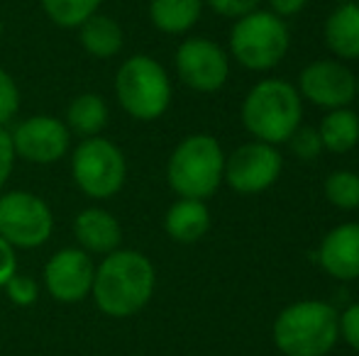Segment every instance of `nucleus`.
<instances>
[{
    "mask_svg": "<svg viewBox=\"0 0 359 356\" xmlns=\"http://www.w3.org/2000/svg\"><path fill=\"white\" fill-rule=\"evenodd\" d=\"M154 288V264L137 249H115L95 266L90 298L103 315L125 320L144 310Z\"/></svg>",
    "mask_w": 359,
    "mask_h": 356,
    "instance_id": "obj_1",
    "label": "nucleus"
},
{
    "mask_svg": "<svg viewBox=\"0 0 359 356\" xmlns=\"http://www.w3.org/2000/svg\"><path fill=\"white\" fill-rule=\"evenodd\" d=\"M271 334L286 356H325L340 339V313L323 300H298L276 315Z\"/></svg>",
    "mask_w": 359,
    "mask_h": 356,
    "instance_id": "obj_2",
    "label": "nucleus"
},
{
    "mask_svg": "<svg viewBox=\"0 0 359 356\" xmlns=\"http://www.w3.org/2000/svg\"><path fill=\"white\" fill-rule=\"evenodd\" d=\"M303 98L296 86L281 78L259 81L247 93L242 103V124L257 139L266 144L288 142L291 134L301 127Z\"/></svg>",
    "mask_w": 359,
    "mask_h": 356,
    "instance_id": "obj_3",
    "label": "nucleus"
},
{
    "mask_svg": "<svg viewBox=\"0 0 359 356\" xmlns=\"http://www.w3.org/2000/svg\"><path fill=\"white\" fill-rule=\"evenodd\" d=\"M225 178V152L213 134H189L166 164V180L179 198L205 200Z\"/></svg>",
    "mask_w": 359,
    "mask_h": 356,
    "instance_id": "obj_4",
    "label": "nucleus"
},
{
    "mask_svg": "<svg viewBox=\"0 0 359 356\" xmlns=\"http://www.w3.org/2000/svg\"><path fill=\"white\" fill-rule=\"evenodd\" d=\"M115 98L130 118L140 122L159 120L171 105V81L166 69L147 54H135L115 73Z\"/></svg>",
    "mask_w": 359,
    "mask_h": 356,
    "instance_id": "obj_5",
    "label": "nucleus"
},
{
    "mask_svg": "<svg viewBox=\"0 0 359 356\" xmlns=\"http://www.w3.org/2000/svg\"><path fill=\"white\" fill-rule=\"evenodd\" d=\"M291 34L284 17L271 10H255L232 24L230 52L250 71H269L286 57Z\"/></svg>",
    "mask_w": 359,
    "mask_h": 356,
    "instance_id": "obj_6",
    "label": "nucleus"
},
{
    "mask_svg": "<svg viewBox=\"0 0 359 356\" xmlns=\"http://www.w3.org/2000/svg\"><path fill=\"white\" fill-rule=\"evenodd\" d=\"M72 178L76 188L93 200H108L123 190L128 162L123 149L105 137H88L72 154Z\"/></svg>",
    "mask_w": 359,
    "mask_h": 356,
    "instance_id": "obj_7",
    "label": "nucleus"
},
{
    "mask_svg": "<svg viewBox=\"0 0 359 356\" xmlns=\"http://www.w3.org/2000/svg\"><path fill=\"white\" fill-rule=\"evenodd\" d=\"M54 232V215L39 195L8 190L0 195V237L15 249H37Z\"/></svg>",
    "mask_w": 359,
    "mask_h": 356,
    "instance_id": "obj_8",
    "label": "nucleus"
},
{
    "mask_svg": "<svg viewBox=\"0 0 359 356\" xmlns=\"http://www.w3.org/2000/svg\"><path fill=\"white\" fill-rule=\"evenodd\" d=\"M284 159L274 144L250 142L237 147L225 159V178L227 185L237 193H262L279 180Z\"/></svg>",
    "mask_w": 359,
    "mask_h": 356,
    "instance_id": "obj_9",
    "label": "nucleus"
},
{
    "mask_svg": "<svg viewBox=\"0 0 359 356\" xmlns=\"http://www.w3.org/2000/svg\"><path fill=\"white\" fill-rule=\"evenodd\" d=\"M176 73L184 86L198 93H215L227 83L230 62L220 44L205 37H191L176 49Z\"/></svg>",
    "mask_w": 359,
    "mask_h": 356,
    "instance_id": "obj_10",
    "label": "nucleus"
},
{
    "mask_svg": "<svg viewBox=\"0 0 359 356\" xmlns=\"http://www.w3.org/2000/svg\"><path fill=\"white\" fill-rule=\"evenodd\" d=\"M10 139H13L15 157L39 166L62 162L72 147V132L54 115H32L22 120L10 132Z\"/></svg>",
    "mask_w": 359,
    "mask_h": 356,
    "instance_id": "obj_11",
    "label": "nucleus"
},
{
    "mask_svg": "<svg viewBox=\"0 0 359 356\" xmlns=\"http://www.w3.org/2000/svg\"><path fill=\"white\" fill-rule=\"evenodd\" d=\"M296 90L318 108H350L357 95V76L340 59H318L301 71Z\"/></svg>",
    "mask_w": 359,
    "mask_h": 356,
    "instance_id": "obj_12",
    "label": "nucleus"
},
{
    "mask_svg": "<svg viewBox=\"0 0 359 356\" xmlns=\"http://www.w3.org/2000/svg\"><path fill=\"white\" fill-rule=\"evenodd\" d=\"M95 264L81 247H67L52 254L44 266V288L57 303L74 305L90 295Z\"/></svg>",
    "mask_w": 359,
    "mask_h": 356,
    "instance_id": "obj_13",
    "label": "nucleus"
},
{
    "mask_svg": "<svg viewBox=\"0 0 359 356\" xmlns=\"http://www.w3.org/2000/svg\"><path fill=\"white\" fill-rule=\"evenodd\" d=\"M320 266L337 280L359 278V222L337 225L318 249Z\"/></svg>",
    "mask_w": 359,
    "mask_h": 356,
    "instance_id": "obj_14",
    "label": "nucleus"
},
{
    "mask_svg": "<svg viewBox=\"0 0 359 356\" xmlns=\"http://www.w3.org/2000/svg\"><path fill=\"white\" fill-rule=\"evenodd\" d=\"M74 237L86 254H105L120 249L123 227L118 218L103 208H86L74 218Z\"/></svg>",
    "mask_w": 359,
    "mask_h": 356,
    "instance_id": "obj_15",
    "label": "nucleus"
},
{
    "mask_svg": "<svg viewBox=\"0 0 359 356\" xmlns=\"http://www.w3.org/2000/svg\"><path fill=\"white\" fill-rule=\"evenodd\" d=\"M164 229L174 242L194 244L210 229V210L205 200L179 198L164 215Z\"/></svg>",
    "mask_w": 359,
    "mask_h": 356,
    "instance_id": "obj_16",
    "label": "nucleus"
},
{
    "mask_svg": "<svg viewBox=\"0 0 359 356\" xmlns=\"http://www.w3.org/2000/svg\"><path fill=\"white\" fill-rule=\"evenodd\" d=\"M325 44L340 62L359 59V5L345 3L337 5L325 20L323 29Z\"/></svg>",
    "mask_w": 359,
    "mask_h": 356,
    "instance_id": "obj_17",
    "label": "nucleus"
},
{
    "mask_svg": "<svg viewBox=\"0 0 359 356\" xmlns=\"http://www.w3.org/2000/svg\"><path fill=\"white\" fill-rule=\"evenodd\" d=\"M79 42L86 49V54L95 59H113L120 54L125 44V32L118 24V20L110 15L95 13L79 27Z\"/></svg>",
    "mask_w": 359,
    "mask_h": 356,
    "instance_id": "obj_18",
    "label": "nucleus"
},
{
    "mask_svg": "<svg viewBox=\"0 0 359 356\" xmlns=\"http://www.w3.org/2000/svg\"><path fill=\"white\" fill-rule=\"evenodd\" d=\"M110 118L108 103L98 93H81L69 103L67 108V127L72 134H79L81 139L98 137L105 129Z\"/></svg>",
    "mask_w": 359,
    "mask_h": 356,
    "instance_id": "obj_19",
    "label": "nucleus"
},
{
    "mask_svg": "<svg viewBox=\"0 0 359 356\" xmlns=\"http://www.w3.org/2000/svg\"><path fill=\"white\" fill-rule=\"evenodd\" d=\"M203 0H149V20L164 34H184L201 20Z\"/></svg>",
    "mask_w": 359,
    "mask_h": 356,
    "instance_id": "obj_20",
    "label": "nucleus"
},
{
    "mask_svg": "<svg viewBox=\"0 0 359 356\" xmlns=\"http://www.w3.org/2000/svg\"><path fill=\"white\" fill-rule=\"evenodd\" d=\"M323 149L332 154H347L359 144V115L350 108H337L323 118L320 127Z\"/></svg>",
    "mask_w": 359,
    "mask_h": 356,
    "instance_id": "obj_21",
    "label": "nucleus"
},
{
    "mask_svg": "<svg viewBox=\"0 0 359 356\" xmlns=\"http://www.w3.org/2000/svg\"><path fill=\"white\" fill-rule=\"evenodd\" d=\"M42 10L57 27L79 29L88 17L98 13L103 0H39Z\"/></svg>",
    "mask_w": 359,
    "mask_h": 356,
    "instance_id": "obj_22",
    "label": "nucleus"
},
{
    "mask_svg": "<svg viewBox=\"0 0 359 356\" xmlns=\"http://www.w3.org/2000/svg\"><path fill=\"white\" fill-rule=\"evenodd\" d=\"M325 198L340 210H357L359 208V173L340 169L325 178Z\"/></svg>",
    "mask_w": 359,
    "mask_h": 356,
    "instance_id": "obj_23",
    "label": "nucleus"
},
{
    "mask_svg": "<svg viewBox=\"0 0 359 356\" xmlns=\"http://www.w3.org/2000/svg\"><path fill=\"white\" fill-rule=\"evenodd\" d=\"M5 295L10 298V303L20 305V308H27V305H34L39 298V283L32 278V276L25 273H15L13 278L5 283Z\"/></svg>",
    "mask_w": 359,
    "mask_h": 356,
    "instance_id": "obj_24",
    "label": "nucleus"
},
{
    "mask_svg": "<svg viewBox=\"0 0 359 356\" xmlns=\"http://www.w3.org/2000/svg\"><path fill=\"white\" fill-rule=\"evenodd\" d=\"M288 142H291V152L296 154L298 159H303V162H316L323 152L320 134L313 127H298L296 132L291 134Z\"/></svg>",
    "mask_w": 359,
    "mask_h": 356,
    "instance_id": "obj_25",
    "label": "nucleus"
},
{
    "mask_svg": "<svg viewBox=\"0 0 359 356\" xmlns=\"http://www.w3.org/2000/svg\"><path fill=\"white\" fill-rule=\"evenodd\" d=\"M20 110V88L15 78L0 66V127L15 120Z\"/></svg>",
    "mask_w": 359,
    "mask_h": 356,
    "instance_id": "obj_26",
    "label": "nucleus"
},
{
    "mask_svg": "<svg viewBox=\"0 0 359 356\" xmlns=\"http://www.w3.org/2000/svg\"><path fill=\"white\" fill-rule=\"evenodd\" d=\"M203 3H208V8L213 10V13L222 15V17L240 20V17H245V15L259 10L262 0H203Z\"/></svg>",
    "mask_w": 359,
    "mask_h": 356,
    "instance_id": "obj_27",
    "label": "nucleus"
},
{
    "mask_svg": "<svg viewBox=\"0 0 359 356\" xmlns=\"http://www.w3.org/2000/svg\"><path fill=\"white\" fill-rule=\"evenodd\" d=\"M340 337L359 352V303H352L345 313H340Z\"/></svg>",
    "mask_w": 359,
    "mask_h": 356,
    "instance_id": "obj_28",
    "label": "nucleus"
},
{
    "mask_svg": "<svg viewBox=\"0 0 359 356\" xmlns=\"http://www.w3.org/2000/svg\"><path fill=\"white\" fill-rule=\"evenodd\" d=\"M15 149H13V139H10V132L5 127H0V190L8 183L10 173H13L15 166Z\"/></svg>",
    "mask_w": 359,
    "mask_h": 356,
    "instance_id": "obj_29",
    "label": "nucleus"
},
{
    "mask_svg": "<svg viewBox=\"0 0 359 356\" xmlns=\"http://www.w3.org/2000/svg\"><path fill=\"white\" fill-rule=\"evenodd\" d=\"M15 273H18V254H15V247L0 237V288H5V283Z\"/></svg>",
    "mask_w": 359,
    "mask_h": 356,
    "instance_id": "obj_30",
    "label": "nucleus"
},
{
    "mask_svg": "<svg viewBox=\"0 0 359 356\" xmlns=\"http://www.w3.org/2000/svg\"><path fill=\"white\" fill-rule=\"evenodd\" d=\"M269 5L274 15H279V17H291V15H298L306 8L308 0H269Z\"/></svg>",
    "mask_w": 359,
    "mask_h": 356,
    "instance_id": "obj_31",
    "label": "nucleus"
},
{
    "mask_svg": "<svg viewBox=\"0 0 359 356\" xmlns=\"http://www.w3.org/2000/svg\"><path fill=\"white\" fill-rule=\"evenodd\" d=\"M3 32H5V24H3V17H0V39H3Z\"/></svg>",
    "mask_w": 359,
    "mask_h": 356,
    "instance_id": "obj_32",
    "label": "nucleus"
},
{
    "mask_svg": "<svg viewBox=\"0 0 359 356\" xmlns=\"http://www.w3.org/2000/svg\"><path fill=\"white\" fill-rule=\"evenodd\" d=\"M355 100H359V76H357V95H355Z\"/></svg>",
    "mask_w": 359,
    "mask_h": 356,
    "instance_id": "obj_33",
    "label": "nucleus"
},
{
    "mask_svg": "<svg viewBox=\"0 0 359 356\" xmlns=\"http://www.w3.org/2000/svg\"><path fill=\"white\" fill-rule=\"evenodd\" d=\"M340 5H345V3H355V0H337Z\"/></svg>",
    "mask_w": 359,
    "mask_h": 356,
    "instance_id": "obj_34",
    "label": "nucleus"
},
{
    "mask_svg": "<svg viewBox=\"0 0 359 356\" xmlns=\"http://www.w3.org/2000/svg\"><path fill=\"white\" fill-rule=\"evenodd\" d=\"M355 3H357V5H359V0H355Z\"/></svg>",
    "mask_w": 359,
    "mask_h": 356,
    "instance_id": "obj_35",
    "label": "nucleus"
}]
</instances>
